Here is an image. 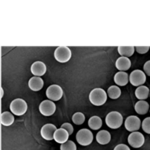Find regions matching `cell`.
Masks as SVG:
<instances>
[{"instance_id":"obj_28","label":"cell","mask_w":150,"mask_h":150,"mask_svg":"<svg viewBox=\"0 0 150 150\" xmlns=\"http://www.w3.org/2000/svg\"><path fill=\"white\" fill-rule=\"evenodd\" d=\"M61 128H63V129L66 130V131L69 133V135H71L72 133H73V126H72L70 123H63Z\"/></svg>"},{"instance_id":"obj_17","label":"cell","mask_w":150,"mask_h":150,"mask_svg":"<svg viewBox=\"0 0 150 150\" xmlns=\"http://www.w3.org/2000/svg\"><path fill=\"white\" fill-rule=\"evenodd\" d=\"M96 140L99 144L101 145H105V144H108L111 140V134L107 130H101L97 133L96 135Z\"/></svg>"},{"instance_id":"obj_5","label":"cell","mask_w":150,"mask_h":150,"mask_svg":"<svg viewBox=\"0 0 150 150\" xmlns=\"http://www.w3.org/2000/svg\"><path fill=\"white\" fill-rule=\"evenodd\" d=\"M76 140L82 146H87L92 143L93 134L88 129H80L76 134Z\"/></svg>"},{"instance_id":"obj_33","label":"cell","mask_w":150,"mask_h":150,"mask_svg":"<svg viewBox=\"0 0 150 150\" xmlns=\"http://www.w3.org/2000/svg\"><path fill=\"white\" fill-rule=\"evenodd\" d=\"M149 94H150V93H149Z\"/></svg>"},{"instance_id":"obj_3","label":"cell","mask_w":150,"mask_h":150,"mask_svg":"<svg viewBox=\"0 0 150 150\" xmlns=\"http://www.w3.org/2000/svg\"><path fill=\"white\" fill-rule=\"evenodd\" d=\"M10 110L14 115L21 116L27 111V103L21 98L14 99L10 103Z\"/></svg>"},{"instance_id":"obj_1","label":"cell","mask_w":150,"mask_h":150,"mask_svg":"<svg viewBox=\"0 0 150 150\" xmlns=\"http://www.w3.org/2000/svg\"><path fill=\"white\" fill-rule=\"evenodd\" d=\"M107 93L102 88H94L89 94V100L95 106H101L107 100Z\"/></svg>"},{"instance_id":"obj_19","label":"cell","mask_w":150,"mask_h":150,"mask_svg":"<svg viewBox=\"0 0 150 150\" xmlns=\"http://www.w3.org/2000/svg\"><path fill=\"white\" fill-rule=\"evenodd\" d=\"M149 93V88L146 86H138L135 90V96L139 100H145L146 98H148Z\"/></svg>"},{"instance_id":"obj_4","label":"cell","mask_w":150,"mask_h":150,"mask_svg":"<svg viewBox=\"0 0 150 150\" xmlns=\"http://www.w3.org/2000/svg\"><path fill=\"white\" fill-rule=\"evenodd\" d=\"M72 56L71 50L69 47L66 46H59L55 49L54 51V57L60 63H65V62H68L70 58Z\"/></svg>"},{"instance_id":"obj_2","label":"cell","mask_w":150,"mask_h":150,"mask_svg":"<svg viewBox=\"0 0 150 150\" xmlns=\"http://www.w3.org/2000/svg\"><path fill=\"white\" fill-rule=\"evenodd\" d=\"M105 122L106 125L111 129H117L122 125L123 117L121 113H119L118 111H111L106 115Z\"/></svg>"},{"instance_id":"obj_27","label":"cell","mask_w":150,"mask_h":150,"mask_svg":"<svg viewBox=\"0 0 150 150\" xmlns=\"http://www.w3.org/2000/svg\"><path fill=\"white\" fill-rule=\"evenodd\" d=\"M150 47L148 46H138V47H135V50L139 53V54H145L149 51Z\"/></svg>"},{"instance_id":"obj_14","label":"cell","mask_w":150,"mask_h":150,"mask_svg":"<svg viewBox=\"0 0 150 150\" xmlns=\"http://www.w3.org/2000/svg\"><path fill=\"white\" fill-rule=\"evenodd\" d=\"M69 138V133L63 128H59L55 131L54 134V140L59 144H63L65 142L68 141Z\"/></svg>"},{"instance_id":"obj_25","label":"cell","mask_w":150,"mask_h":150,"mask_svg":"<svg viewBox=\"0 0 150 150\" xmlns=\"http://www.w3.org/2000/svg\"><path fill=\"white\" fill-rule=\"evenodd\" d=\"M60 150H76V144L71 140H68L67 142L61 144Z\"/></svg>"},{"instance_id":"obj_26","label":"cell","mask_w":150,"mask_h":150,"mask_svg":"<svg viewBox=\"0 0 150 150\" xmlns=\"http://www.w3.org/2000/svg\"><path fill=\"white\" fill-rule=\"evenodd\" d=\"M141 125H142L141 127H142V129H143V131L145 133L150 134V117L145 118L143 121H142Z\"/></svg>"},{"instance_id":"obj_13","label":"cell","mask_w":150,"mask_h":150,"mask_svg":"<svg viewBox=\"0 0 150 150\" xmlns=\"http://www.w3.org/2000/svg\"><path fill=\"white\" fill-rule=\"evenodd\" d=\"M115 66L116 68L120 71H123V72H126L128 69L131 67V61L128 57H119L115 62Z\"/></svg>"},{"instance_id":"obj_29","label":"cell","mask_w":150,"mask_h":150,"mask_svg":"<svg viewBox=\"0 0 150 150\" xmlns=\"http://www.w3.org/2000/svg\"><path fill=\"white\" fill-rule=\"evenodd\" d=\"M143 70H144V73L147 74L148 76H150V60L146 62L144 64V67H143Z\"/></svg>"},{"instance_id":"obj_11","label":"cell","mask_w":150,"mask_h":150,"mask_svg":"<svg viewBox=\"0 0 150 150\" xmlns=\"http://www.w3.org/2000/svg\"><path fill=\"white\" fill-rule=\"evenodd\" d=\"M57 128L55 125L50 124V123L49 124H45L44 126H42V128H41V136L45 140H52L54 139V134Z\"/></svg>"},{"instance_id":"obj_20","label":"cell","mask_w":150,"mask_h":150,"mask_svg":"<svg viewBox=\"0 0 150 150\" xmlns=\"http://www.w3.org/2000/svg\"><path fill=\"white\" fill-rule=\"evenodd\" d=\"M0 121H1V124L4 125V126H10L14 122V116L10 112H7V111L2 112L1 116H0Z\"/></svg>"},{"instance_id":"obj_15","label":"cell","mask_w":150,"mask_h":150,"mask_svg":"<svg viewBox=\"0 0 150 150\" xmlns=\"http://www.w3.org/2000/svg\"><path fill=\"white\" fill-rule=\"evenodd\" d=\"M44 82H43L42 78L37 76H34L32 78H30V80L28 81V86L32 91H39L43 88Z\"/></svg>"},{"instance_id":"obj_6","label":"cell","mask_w":150,"mask_h":150,"mask_svg":"<svg viewBox=\"0 0 150 150\" xmlns=\"http://www.w3.org/2000/svg\"><path fill=\"white\" fill-rule=\"evenodd\" d=\"M129 81L133 86H142L146 81V74L142 70L136 69L130 73Z\"/></svg>"},{"instance_id":"obj_30","label":"cell","mask_w":150,"mask_h":150,"mask_svg":"<svg viewBox=\"0 0 150 150\" xmlns=\"http://www.w3.org/2000/svg\"><path fill=\"white\" fill-rule=\"evenodd\" d=\"M113 150H130V148L125 144H118L114 147Z\"/></svg>"},{"instance_id":"obj_31","label":"cell","mask_w":150,"mask_h":150,"mask_svg":"<svg viewBox=\"0 0 150 150\" xmlns=\"http://www.w3.org/2000/svg\"><path fill=\"white\" fill-rule=\"evenodd\" d=\"M3 96V89H1V97Z\"/></svg>"},{"instance_id":"obj_21","label":"cell","mask_w":150,"mask_h":150,"mask_svg":"<svg viewBox=\"0 0 150 150\" xmlns=\"http://www.w3.org/2000/svg\"><path fill=\"white\" fill-rule=\"evenodd\" d=\"M118 53L123 57H130L134 54L135 47L134 46H119L117 48Z\"/></svg>"},{"instance_id":"obj_9","label":"cell","mask_w":150,"mask_h":150,"mask_svg":"<svg viewBox=\"0 0 150 150\" xmlns=\"http://www.w3.org/2000/svg\"><path fill=\"white\" fill-rule=\"evenodd\" d=\"M39 111L44 116H51L56 111V105L51 100H44L40 103Z\"/></svg>"},{"instance_id":"obj_18","label":"cell","mask_w":150,"mask_h":150,"mask_svg":"<svg viewBox=\"0 0 150 150\" xmlns=\"http://www.w3.org/2000/svg\"><path fill=\"white\" fill-rule=\"evenodd\" d=\"M134 109L138 114L144 115L149 111V104L145 100H139L138 102H136V104H135Z\"/></svg>"},{"instance_id":"obj_24","label":"cell","mask_w":150,"mask_h":150,"mask_svg":"<svg viewBox=\"0 0 150 150\" xmlns=\"http://www.w3.org/2000/svg\"><path fill=\"white\" fill-rule=\"evenodd\" d=\"M72 121H73L74 124H76V125H81L82 123L85 121V116H84L83 113H81V112H76V113H74L73 116H72Z\"/></svg>"},{"instance_id":"obj_23","label":"cell","mask_w":150,"mask_h":150,"mask_svg":"<svg viewBox=\"0 0 150 150\" xmlns=\"http://www.w3.org/2000/svg\"><path fill=\"white\" fill-rule=\"evenodd\" d=\"M107 95L109 96L111 99H117L121 95V89L119 88L117 85H112L108 88L107 90Z\"/></svg>"},{"instance_id":"obj_8","label":"cell","mask_w":150,"mask_h":150,"mask_svg":"<svg viewBox=\"0 0 150 150\" xmlns=\"http://www.w3.org/2000/svg\"><path fill=\"white\" fill-rule=\"evenodd\" d=\"M144 135L138 131L131 132V134L128 136V143L134 148H140L144 144Z\"/></svg>"},{"instance_id":"obj_12","label":"cell","mask_w":150,"mask_h":150,"mask_svg":"<svg viewBox=\"0 0 150 150\" xmlns=\"http://www.w3.org/2000/svg\"><path fill=\"white\" fill-rule=\"evenodd\" d=\"M46 65L41 61H35L34 63L31 65V73L34 76L40 77L42 75H44L46 73Z\"/></svg>"},{"instance_id":"obj_16","label":"cell","mask_w":150,"mask_h":150,"mask_svg":"<svg viewBox=\"0 0 150 150\" xmlns=\"http://www.w3.org/2000/svg\"><path fill=\"white\" fill-rule=\"evenodd\" d=\"M129 81V75L126 72L119 71L114 75V82L117 86H125Z\"/></svg>"},{"instance_id":"obj_32","label":"cell","mask_w":150,"mask_h":150,"mask_svg":"<svg viewBox=\"0 0 150 150\" xmlns=\"http://www.w3.org/2000/svg\"><path fill=\"white\" fill-rule=\"evenodd\" d=\"M149 111H150V110H149Z\"/></svg>"},{"instance_id":"obj_7","label":"cell","mask_w":150,"mask_h":150,"mask_svg":"<svg viewBox=\"0 0 150 150\" xmlns=\"http://www.w3.org/2000/svg\"><path fill=\"white\" fill-rule=\"evenodd\" d=\"M46 96L49 98V100L53 101V102L54 101H58L63 96V90H62V88L59 85L53 84V85H50L47 88Z\"/></svg>"},{"instance_id":"obj_10","label":"cell","mask_w":150,"mask_h":150,"mask_svg":"<svg viewBox=\"0 0 150 150\" xmlns=\"http://www.w3.org/2000/svg\"><path fill=\"white\" fill-rule=\"evenodd\" d=\"M124 125H125L126 130H128V131L135 132L141 127V120H140L137 116L131 115L126 118V120H125V122H124Z\"/></svg>"},{"instance_id":"obj_22","label":"cell","mask_w":150,"mask_h":150,"mask_svg":"<svg viewBox=\"0 0 150 150\" xmlns=\"http://www.w3.org/2000/svg\"><path fill=\"white\" fill-rule=\"evenodd\" d=\"M88 125L91 129L98 130V129H100L101 126H102V119H101L99 116H92V117L89 119Z\"/></svg>"}]
</instances>
